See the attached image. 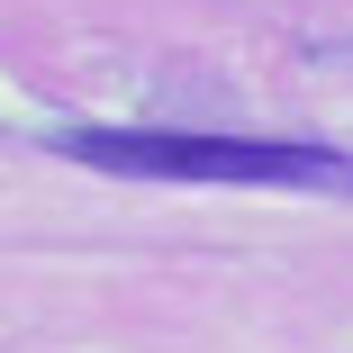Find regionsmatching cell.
<instances>
[{"mask_svg":"<svg viewBox=\"0 0 353 353\" xmlns=\"http://www.w3.org/2000/svg\"><path fill=\"white\" fill-rule=\"evenodd\" d=\"M63 163L118 181H218V190H353V154L281 136H199V127H54Z\"/></svg>","mask_w":353,"mask_h":353,"instance_id":"obj_1","label":"cell"}]
</instances>
